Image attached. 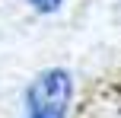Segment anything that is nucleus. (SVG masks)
I'll return each instance as SVG.
<instances>
[{
  "mask_svg": "<svg viewBox=\"0 0 121 118\" xmlns=\"http://www.w3.org/2000/svg\"><path fill=\"white\" fill-rule=\"evenodd\" d=\"M73 96H77L73 77L64 67H48L26 89L22 118H70Z\"/></svg>",
  "mask_w": 121,
  "mask_h": 118,
  "instance_id": "1",
  "label": "nucleus"
},
{
  "mask_svg": "<svg viewBox=\"0 0 121 118\" xmlns=\"http://www.w3.org/2000/svg\"><path fill=\"white\" fill-rule=\"evenodd\" d=\"M70 118H121V74L89 83L77 96Z\"/></svg>",
  "mask_w": 121,
  "mask_h": 118,
  "instance_id": "2",
  "label": "nucleus"
},
{
  "mask_svg": "<svg viewBox=\"0 0 121 118\" xmlns=\"http://www.w3.org/2000/svg\"><path fill=\"white\" fill-rule=\"evenodd\" d=\"M60 3H64V0H29V6L38 10V13H57Z\"/></svg>",
  "mask_w": 121,
  "mask_h": 118,
  "instance_id": "3",
  "label": "nucleus"
}]
</instances>
